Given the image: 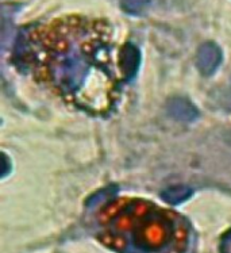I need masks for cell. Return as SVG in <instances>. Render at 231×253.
I'll list each match as a JSON object with an SVG mask.
<instances>
[{"mask_svg": "<svg viewBox=\"0 0 231 253\" xmlns=\"http://www.w3.org/2000/svg\"><path fill=\"white\" fill-rule=\"evenodd\" d=\"M15 50L22 67L69 106L93 117L115 109L123 78L114 64L113 31L104 21L61 18L26 31Z\"/></svg>", "mask_w": 231, "mask_h": 253, "instance_id": "6da1fadb", "label": "cell"}, {"mask_svg": "<svg viewBox=\"0 0 231 253\" xmlns=\"http://www.w3.org/2000/svg\"><path fill=\"white\" fill-rule=\"evenodd\" d=\"M99 238L118 253H187L184 217L144 199L110 201L100 210Z\"/></svg>", "mask_w": 231, "mask_h": 253, "instance_id": "7a4b0ae2", "label": "cell"}, {"mask_svg": "<svg viewBox=\"0 0 231 253\" xmlns=\"http://www.w3.org/2000/svg\"><path fill=\"white\" fill-rule=\"evenodd\" d=\"M222 62V50L214 42H205L199 47L196 64L203 75L210 76L219 68Z\"/></svg>", "mask_w": 231, "mask_h": 253, "instance_id": "3957f363", "label": "cell"}, {"mask_svg": "<svg viewBox=\"0 0 231 253\" xmlns=\"http://www.w3.org/2000/svg\"><path fill=\"white\" fill-rule=\"evenodd\" d=\"M119 72L123 78V82H130L135 78L141 64V53L133 43H126L119 50Z\"/></svg>", "mask_w": 231, "mask_h": 253, "instance_id": "277c9868", "label": "cell"}, {"mask_svg": "<svg viewBox=\"0 0 231 253\" xmlns=\"http://www.w3.org/2000/svg\"><path fill=\"white\" fill-rule=\"evenodd\" d=\"M168 111L176 119L180 121H193L197 117V110L187 99L175 98L168 104Z\"/></svg>", "mask_w": 231, "mask_h": 253, "instance_id": "5b68a950", "label": "cell"}, {"mask_svg": "<svg viewBox=\"0 0 231 253\" xmlns=\"http://www.w3.org/2000/svg\"><path fill=\"white\" fill-rule=\"evenodd\" d=\"M191 195H192V190L187 186L169 187L161 192V198L170 205H179L181 202H185L187 199H190Z\"/></svg>", "mask_w": 231, "mask_h": 253, "instance_id": "8992f818", "label": "cell"}, {"mask_svg": "<svg viewBox=\"0 0 231 253\" xmlns=\"http://www.w3.org/2000/svg\"><path fill=\"white\" fill-rule=\"evenodd\" d=\"M149 3L150 0H122V8L130 14H141Z\"/></svg>", "mask_w": 231, "mask_h": 253, "instance_id": "52a82bcc", "label": "cell"}, {"mask_svg": "<svg viewBox=\"0 0 231 253\" xmlns=\"http://www.w3.org/2000/svg\"><path fill=\"white\" fill-rule=\"evenodd\" d=\"M219 252L231 253V229L222 236L221 243H219Z\"/></svg>", "mask_w": 231, "mask_h": 253, "instance_id": "ba28073f", "label": "cell"}, {"mask_svg": "<svg viewBox=\"0 0 231 253\" xmlns=\"http://www.w3.org/2000/svg\"><path fill=\"white\" fill-rule=\"evenodd\" d=\"M7 156L3 155V159H1V177H5L7 176V173H8V170L11 169V164L8 166L7 164Z\"/></svg>", "mask_w": 231, "mask_h": 253, "instance_id": "9c48e42d", "label": "cell"}]
</instances>
